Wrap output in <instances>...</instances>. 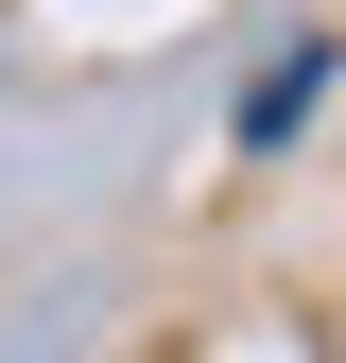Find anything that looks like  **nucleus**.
<instances>
[{"instance_id": "f257e3e1", "label": "nucleus", "mask_w": 346, "mask_h": 363, "mask_svg": "<svg viewBox=\"0 0 346 363\" xmlns=\"http://www.w3.org/2000/svg\"><path fill=\"white\" fill-rule=\"evenodd\" d=\"M312 86H329V52H277V69H260L242 86V156H277L294 121H312Z\"/></svg>"}]
</instances>
